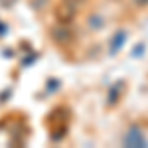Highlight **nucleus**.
Listing matches in <instances>:
<instances>
[{"mask_svg": "<svg viewBox=\"0 0 148 148\" xmlns=\"http://www.w3.org/2000/svg\"><path fill=\"white\" fill-rule=\"evenodd\" d=\"M134 2V6H138V8H144V6H148V0H132Z\"/></svg>", "mask_w": 148, "mask_h": 148, "instance_id": "f03ea898", "label": "nucleus"}, {"mask_svg": "<svg viewBox=\"0 0 148 148\" xmlns=\"http://www.w3.org/2000/svg\"><path fill=\"white\" fill-rule=\"evenodd\" d=\"M85 0H59V4L56 6V18L59 24H69L75 16L79 8L83 6Z\"/></svg>", "mask_w": 148, "mask_h": 148, "instance_id": "f257e3e1", "label": "nucleus"}]
</instances>
